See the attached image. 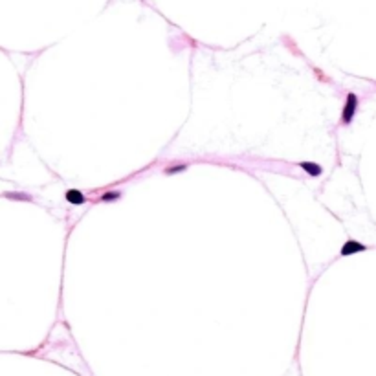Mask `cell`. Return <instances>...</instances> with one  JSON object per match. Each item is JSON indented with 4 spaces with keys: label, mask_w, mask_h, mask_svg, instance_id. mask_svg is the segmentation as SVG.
Returning <instances> with one entry per match:
<instances>
[{
    "label": "cell",
    "mask_w": 376,
    "mask_h": 376,
    "mask_svg": "<svg viewBox=\"0 0 376 376\" xmlns=\"http://www.w3.org/2000/svg\"><path fill=\"white\" fill-rule=\"evenodd\" d=\"M121 198V193L119 191H107L101 195V202H114V200H118Z\"/></svg>",
    "instance_id": "obj_5"
},
{
    "label": "cell",
    "mask_w": 376,
    "mask_h": 376,
    "mask_svg": "<svg viewBox=\"0 0 376 376\" xmlns=\"http://www.w3.org/2000/svg\"><path fill=\"white\" fill-rule=\"evenodd\" d=\"M358 107H360V99H358V96H356L354 92H349L347 98H345L343 110H342V125H350V123L354 121Z\"/></svg>",
    "instance_id": "obj_1"
},
{
    "label": "cell",
    "mask_w": 376,
    "mask_h": 376,
    "mask_svg": "<svg viewBox=\"0 0 376 376\" xmlns=\"http://www.w3.org/2000/svg\"><path fill=\"white\" fill-rule=\"evenodd\" d=\"M299 167L303 169V171H305L308 176H312V178H318V176H321V174H323V167H321V165H318L316 161H301Z\"/></svg>",
    "instance_id": "obj_3"
},
{
    "label": "cell",
    "mask_w": 376,
    "mask_h": 376,
    "mask_svg": "<svg viewBox=\"0 0 376 376\" xmlns=\"http://www.w3.org/2000/svg\"><path fill=\"white\" fill-rule=\"evenodd\" d=\"M6 198H11V200H31V196L28 193H4Z\"/></svg>",
    "instance_id": "obj_7"
},
{
    "label": "cell",
    "mask_w": 376,
    "mask_h": 376,
    "mask_svg": "<svg viewBox=\"0 0 376 376\" xmlns=\"http://www.w3.org/2000/svg\"><path fill=\"white\" fill-rule=\"evenodd\" d=\"M64 196H66V200H68L72 206H83V204L86 202V196H84L79 189H68Z\"/></svg>",
    "instance_id": "obj_4"
},
{
    "label": "cell",
    "mask_w": 376,
    "mask_h": 376,
    "mask_svg": "<svg viewBox=\"0 0 376 376\" xmlns=\"http://www.w3.org/2000/svg\"><path fill=\"white\" fill-rule=\"evenodd\" d=\"M186 169H188V163H176V165H169V167H165V174L184 173Z\"/></svg>",
    "instance_id": "obj_6"
},
{
    "label": "cell",
    "mask_w": 376,
    "mask_h": 376,
    "mask_svg": "<svg viewBox=\"0 0 376 376\" xmlns=\"http://www.w3.org/2000/svg\"><path fill=\"white\" fill-rule=\"evenodd\" d=\"M367 250V246L362 244L360 241H356V239H347L345 242H343L342 250H340V255L342 257H349V255H356V253H362V251Z\"/></svg>",
    "instance_id": "obj_2"
}]
</instances>
